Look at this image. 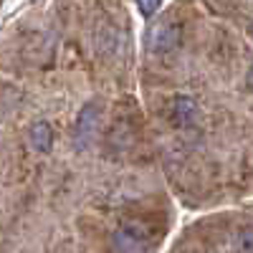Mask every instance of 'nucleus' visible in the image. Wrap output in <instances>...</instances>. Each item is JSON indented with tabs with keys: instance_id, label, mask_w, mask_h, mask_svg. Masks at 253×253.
Here are the masks:
<instances>
[{
	"instance_id": "obj_4",
	"label": "nucleus",
	"mask_w": 253,
	"mask_h": 253,
	"mask_svg": "<svg viewBox=\"0 0 253 253\" xmlns=\"http://www.w3.org/2000/svg\"><path fill=\"white\" fill-rule=\"evenodd\" d=\"M28 144L36 152H48L53 144V129L48 122H36L28 129Z\"/></svg>"
},
{
	"instance_id": "obj_1",
	"label": "nucleus",
	"mask_w": 253,
	"mask_h": 253,
	"mask_svg": "<svg viewBox=\"0 0 253 253\" xmlns=\"http://www.w3.org/2000/svg\"><path fill=\"white\" fill-rule=\"evenodd\" d=\"M152 243V228L144 220H124L109 238L112 253H150Z\"/></svg>"
},
{
	"instance_id": "obj_5",
	"label": "nucleus",
	"mask_w": 253,
	"mask_h": 253,
	"mask_svg": "<svg viewBox=\"0 0 253 253\" xmlns=\"http://www.w3.org/2000/svg\"><path fill=\"white\" fill-rule=\"evenodd\" d=\"M96 122H99V109L94 107V104H89V107L81 112L79 122H76V137H79V142L89 139V134L96 129Z\"/></svg>"
},
{
	"instance_id": "obj_3",
	"label": "nucleus",
	"mask_w": 253,
	"mask_h": 253,
	"mask_svg": "<svg viewBox=\"0 0 253 253\" xmlns=\"http://www.w3.org/2000/svg\"><path fill=\"white\" fill-rule=\"evenodd\" d=\"M170 117L177 126H187L193 124L195 117H198V104L190 99V96H177L172 101V109H170Z\"/></svg>"
},
{
	"instance_id": "obj_8",
	"label": "nucleus",
	"mask_w": 253,
	"mask_h": 253,
	"mask_svg": "<svg viewBox=\"0 0 253 253\" xmlns=\"http://www.w3.org/2000/svg\"><path fill=\"white\" fill-rule=\"evenodd\" d=\"M246 84H248V89H253V69L248 71V76H246Z\"/></svg>"
},
{
	"instance_id": "obj_2",
	"label": "nucleus",
	"mask_w": 253,
	"mask_h": 253,
	"mask_svg": "<svg viewBox=\"0 0 253 253\" xmlns=\"http://www.w3.org/2000/svg\"><path fill=\"white\" fill-rule=\"evenodd\" d=\"M182 28L175 20H160L147 31V48L152 53H170L180 46Z\"/></svg>"
},
{
	"instance_id": "obj_7",
	"label": "nucleus",
	"mask_w": 253,
	"mask_h": 253,
	"mask_svg": "<svg viewBox=\"0 0 253 253\" xmlns=\"http://www.w3.org/2000/svg\"><path fill=\"white\" fill-rule=\"evenodd\" d=\"M160 3H162V0H137V5H139V10H142L144 15H152V13L160 8Z\"/></svg>"
},
{
	"instance_id": "obj_6",
	"label": "nucleus",
	"mask_w": 253,
	"mask_h": 253,
	"mask_svg": "<svg viewBox=\"0 0 253 253\" xmlns=\"http://www.w3.org/2000/svg\"><path fill=\"white\" fill-rule=\"evenodd\" d=\"M236 246H238L241 253H253V228L241 230L238 238H236Z\"/></svg>"
},
{
	"instance_id": "obj_9",
	"label": "nucleus",
	"mask_w": 253,
	"mask_h": 253,
	"mask_svg": "<svg viewBox=\"0 0 253 253\" xmlns=\"http://www.w3.org/2000/svg\"><path fill=\"white\" fill-rule=\"evenodd\" d=\"M248 31H251V36H253V23H251V28H248Z\"/></svg>"
}]
</instances>
